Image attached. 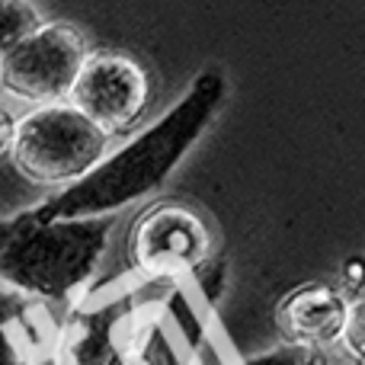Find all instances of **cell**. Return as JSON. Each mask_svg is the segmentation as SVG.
Segmentation results:
<instances>
[{"label": "cell", "instance_id": "7", "mask_svg": "<svg viewBox=\"0 0 365 365\" xmlns=\"http://www.w3.org/2000/svg\"><path fill=\"white\" fill-rule=\"evenodd\" d=\"M349 304L336 289L324 282H308L292 289L276 308V327L285 346L324 349L340 340Z\"/></svg>", "mask_w": 365, "mask_h": 365}, {"label": "cell", "instance_id": "10", "mask_svg": "<svg viewBox=\"0 0 365 365\" xmlns=\"http://www.w3.org/2000/svg\"><path fill=\"white\" fill-rule=\"evenodd\" d=\"M244 365H330L327 349H304V346H279L272 353H263Z\"/></svg>", "mask_w": 365, "mask_h": 365}, {"label": "cell", "instance_id": "12", "mask_svg": "<svg viewBox=\"0 0 365 365\" xmlns=\"http://www.w3.org/2000/svg\"><path fill=\"white\" fill-rule=\"evenodd\" d=\"M13 132H16V119H13V115L6 113L4 106H0V154L10 151V145H13Z\"/></svg>", "mask_w": 365, "mask_h": 365}, {"label": "cell", "instance_id": "2", "mask_svg": "<svg viewBox=\"0 0 365 365\" xmlns=\"http://www.w3.org/2000/svg\"><path fill=\"white\" fill-rule=\"evenodd\" d=\"M113 218H36L16 215L0 253V282L32 302H68L93 279L109 244Z\"/></svg>", "mask_w": 365, "mask_h": 365}, {"label": "cell", "instance_id": "9", "mask_svg": "<svg viewBox=\"0 0 365 365\" xmlns=\"http://www.w3.org/2000/svg\"><path fill=\"white\" fill-rule=\"evenodd\" d=\"M38 13L26 0H0V61L38 29Z\"/></svg>", "mask_w": 365, "mask_h": 365}, {"label": "cell", "instance_id": "8", "mask_svg": "<svg viewBox=\"0 0 365 365\" xmlns=\"http://www.w3.org/2000/svg\"><path fill=\"white\" fill-rule=\"evenodd\" d=\"M55 356V334L42 302L0 289V365H45Z\"/></svg>", "mask_w": 365, "mask_h": 365}, {"label": "cell", "instance_id": "5", "mask_svg": "<svg viewBox=\"0 0 365 365\" xmlns=\"http://www.w3.org/2000/svg\"><path fill=\"white\" fill-rule=\"evenodd\" d=\"M68 96L71 106L109 138L128 132L145 115L151 103V77L135 58L96 51L87 55Z\"/></svg>", "mask_w": 365, "mask_h": 365}, {"label": "cell", "instance_id": "13", "mask_svg": "<svg viewBox=\"0 0 365 365\" xmlns=\"http://www.w3.org/2000/svg\"><path fill=\"white\" fill-rule=\"evenodd\" d=\"M346 282L356 285V289H359V285L365 282V259H362V257H353V259L346 263Z\"/></svg>", "mask_w": 365, "mask_h": 365}, {"label": "cell", "instance_id": "6", "mask_svg": "<svg viewBox=\"0 0 365 365\" xmlns=\"http://www.w3.org/2000/svg\"><path fill=\"white\" fill-rule=\"evenodd\" d=\"M208 244V227L192 208L160 202L138 215L128 237V257L138 272L167 279L205 266Z\"/></svg>", "mask_w": 365, "mask_h": 365}, {"label": "cell", "instance_id": "11", "mask_svg": "<svg viewBox=\"0 0 365 365\" xmlns=\"http://www.w3.org/2000/svg\"><path fill=\"white\" fill-rule=\"evenodd\" d=\"M343 349L356 365H365V298L356 304H349L346 311V324H343Z\"/></svg>", "mask_w": 365, "mask_h": 365}, {"label": "cell", "instance_id": "1", "mask_svg": "<svg viewBox=\"0 0 365 365\" xmlns=\"http://www.w3.org/2000/svg\"><path fill=\"white\" fill-rule=\"evenodd\" d=\"M227 96V83L218 71H202L173 109H167L151 128L135 135L115 154L103 158L87 177L64 186L42 205L36 218H113L119 208L158 192L180 160L212 125Z\"/></svg>", "mask_w": 365, "mask_h": 365}, {"label": "cell", "instance_id": "4", "mask_svg": "<svg viewBox=\"0 0 365 365\" xmlns=\"http://www.w3.org/2000/svg\"><path fill=\"white\" fill-rule=\"evenodd\" d=\"M87 61V42L74 26H38L0 61V87L26 103L51 106L71 93Z\"/></svg>", "mask_w": 365, "mask_h": 365}, {"label": "cell", "instance_id": "3", "mask_svg": "<svg viewBox=\"0 0 365 365\" xmlns=\"http://www.w3.org/2000/svg\"><path fill=\"white\" fill-rule=\"evenodd\" d=\"M106 141L71 103H51L16 122L10 158L36 186H71L106 158Z\"/></svg>", "mask_w": 365, "mask_h": 365}, {"label": "cell", "instance_id": "14", "mask_svg": "<svg viewBox=\"0 0 365 365\" xmlns=\"http://www.w3.org/2000/svg\"><path fill=\"white\" fill-rule=\"evenodd\" d=\"M13 227H16V215H13V218H0V253H4V247H6V240H10Z\"/></svg>", "mask_w": 365, "mask_h": 365}]
</instances>
